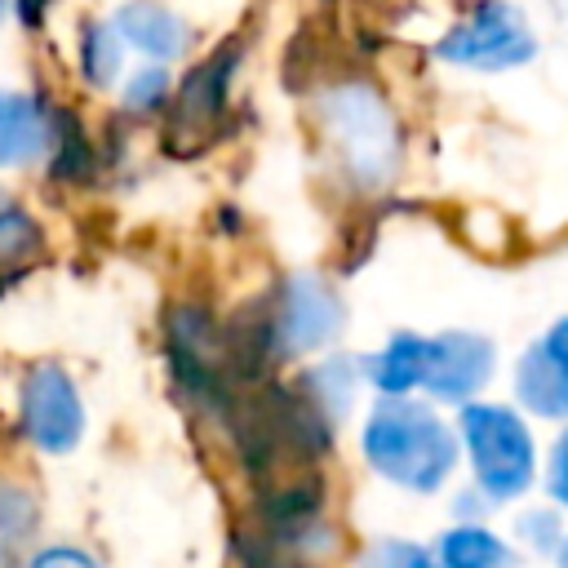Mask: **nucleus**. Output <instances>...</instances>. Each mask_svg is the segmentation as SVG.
<instances>
[{
  "instance_id": "f257e3e1",
  "label": "nucleus",
  "mask_w": 568,
  "mask_h": 568,
  "mask_svg": "<svg viewBox=\"0 0 568 568\" xmlns=\"http://www.w3.org/2000/svg\"><path fill=\"white\" fill-rule=\"evenodd\" d=\"M373 466L408 488H435L453 466L448 430L417 404H386L364 435Z\"/></svg>"
},
{
  "instance_id": "f03ea898",
  "label": "nucleus",
  "mask_w": 568,
  "mask_h": 568,
  "mask_svg": "<svg viewBox=\"0 0 568 568\" xmlns=\"http://www.w3.org/2000/svg\"><path fill=\"white\" fill-rule=\"evenodd\" d=\"M435 53L470 71H510L537 53V40L519 9H510L506 0H479L462 22L448 27Z\"/></svg>"
},
{
  "instance_id": "7ed1b4c3",
  "label": "nucleus",
  "mask_w": 568,
  "mask_h": 568,
  "mask_svg": "<svg viewBox=\"0 0 568 568\" xmlns=\"http://www.w3.org/2000/svg\"><path fill=\"white\" fill-rule=\"evenodd\" d=\"M324 120L364 182H382L395 169V120L368 84H342L324 98Z\"/></svg>"
},
{
  "instance_id": "20e7f679",
  "label": "nucleus",
  "mask_w": 568,
  "mask_h": 568,
  "mask_svg": "<svg viewBox=\"0 0 568 568\" xmlns=\"http://www.w3.org/2000/svg\"><path fill=\"white\" fill-rule=\"evenodd\" d=\"M479 484L493 497H510L532 479V444L528 430L506 408H466L462 417Z\"/></svg>"
},
{
  "instance_id": "39448f33",
  "label": "nucleus",
  "mask_w": 568,
  "mask_h": 568,
  "mask_svg": "<svg viewBox=\"0 0 568 568\" xmlns=\"http://www.w3.org/2000/svg\"><path fill=\"white\" fill-rule=\"evenodd\" d=\"M22 430L44 453H71L84 430V408L58 364H36L22 382Z\"/></svg>"
},
{
  "instance_id": "423d86ee",
  "label": "nucleus",
  "mask_w": 568,
  "mask_h": 568,
  "mask_svg": "<svg viewBox=\"0 0 568 568\" xmlns=\"http://www.w3.org/2000/svg\"><path fill=\"white\" fill-rule=\"evenodd\" d=\"M342 324V306L337 297L320 284V280H293L280 293V311H271V328H275V351H311L320 342H328Z\"/></svg>"
},
{
  "instance_id": "0eeeda50",
  "label": "nucleus",
  "mask_w": 568,
  "mask_h": 568,
  "mask_svg": "<svg viewBox=\"0 0 568 568\" xmlns=\"http://www.w3.org/2000/svg\"><path fill=\"white\" fill-rule=\"evenodd\" d=\"M111 27L120 31L124 44H133L151 62H173L191 44V27L173 9H164L155 0H129V4H120L115 18H111Z\"/></svg>"
},
{
  "instance_id": "6e6552de",
  "label": "nucleus",
  "mask_w": 568,
  "mask_h": 568,
  "mask_svg": "<svg viewBox=\"0 0 568 568\" xmlns=\"http://www.w3.org/2000/svg\"><path fill=\"white\" fill-rule=\"evenodd\" d=\"M53 142V120L40 98L0 89V169H22L40 160Z\"/></svg>"
},
{
  "instance_id": "1a4fd4ad",
  "label": "nucleus",
  "mask_w": 568,
  "mask_h": 568,
  "mask_svg": "<svg viewBox=\"0 0 568 568\" xmlns=\"http://www.w3.org/2000/svg\"><path fill=\"white\" fill-rule=\"evenodd\" d=\"M488 377V342L479 337H439L430 342V355H426V386L444 399H462L470 395L479 382Z\"/></svg>"
},
{
  "instance_id": "9d476101",
  "label": "nucleus",
  "mask_w": 568,
  "mask_h": 568,
  "mask_svg": "<svg viewBox=\"0 0 568 568\" xmlns=\"http://www.w3.org/2000/svg\"><path fill=\"white\" fill-rule=\"evenodd\" d=\"M519 399L546 417H564L568 413V373L537 346L524 355L519 364Z\"/></svg>"
},
{
  "instance_id": "9b49d317",
  "label": "nucleus",
  "mask_w": 568,
  "mask_h": 568,
  "mask_svg": "<svg viewBox=\"0 0 568 568\" xmlns=\"http://www.w3.org/2000/svg\"><path fill=\"white\" fill-rule=\"evenodd\" d=\"M124 67V40L111 22H84L80 27V71L93 89H111Z\"/></svg>"
},
{
  "instance_id": "f8f14e48",
  "label": "nucleus",
  "mask_w": 568,
  "mask_h": 568,
  "mask_svg": "<svg viewBox=\"0 0 568 568\" xmlns=\"http://www.w3.org/2000/svg\"><path fill=\"white\" fill-rule=\"evenodd\" d=\"M426 355H430V342L404 333V337H395V342L386 346V355H377V359L368 364V373H373V382H377L382 390L399 395V390H408V386H417V382L426 377Z\"/></svg>"
},
{
  "instance_id": "ddd939ff",
  "label": "nucleus",
  "mask_w": 568,
  "mask_h": 568,
  "mask_svg": "<svg viewBox=\"0 0 568 568\" xmlns=\"http://www.w3.org/2000/svg\"><path fill=\"white\" fill-rule=\"evenodd\" d=\"M36 497L9 479H0V568H9L18 559V550L31 541L36 532Z\"/></svg>"
},
{
  "instance_id": "4468645a",
  "label": "nucleus",
  "mask_w": 568,
  "mask_h": 568,
  "mask_svg": "<svg viewBox=\"0 0 568 568\" xmlns=\"http://www.w3.org/2000/svg\"><path fill=\"white\" fill-rule=\"evenodd\" d=\"M444 564L448 568H506V550L484 528H457L444 537Z\"/></svg>"
},
{
  "instance_id": "2eb2a0df",
  "label": "nucleus",
  "mask_w": 568,
  "mask_h": 568,
  "mask_svg": "<svg viewBox=\"0 0 568 568\" xmlns=\"http://www.w3.org/2000/svg\"><path fill=\"white\" fill-rule=\"evenodd\" d=\"M40 244L36 222L27 217V209H18L13 200L0 195V262H18L22 253H31Z\"/></svg>"
},
{
  "instance_id": "dca6fc26",
  "label": "nucleus",
  "mask_w": 568,
  "mask_h": 568,
  "mask_svg": "<svg viewBox=\"0 0 568 568\" xmlns=\"http://www.w3.org/2000/svg\"><path fill=\"white\" fill-rule=\"evenodd\" d=\"M169 102V71L155 62V67H142L124 80V106L129 111H155Z\"/></svg>"
},
{
  "instance_id": "f3484780",
  "label": "nucleus",
  "mask_w": 568,
  "mask_h": 568,
  "mask_svg": "<svg viewBox=\"0 0 568 568\" xmlns=\"http://www.w3.org/2000/svg\"><path fill=\"white\" fill-rule=\"evenodd\" d=\"M373 568H435V564H430L417 546H399V541H395V546H382V550H377V564H373Z\"/></svg>"
},
{
  "instance_id": "a211bd4d",
  "label": "nucleus",
  "mask_w": 568,
  "mask_h": 568,
  "mask_svg": "<svg viewBox=\"0 0 568 568\" xmlns=\"http://www.w3.org/2000/svg\"><path fill=\"white\" fill-rule=\"evenodd\" d=\"M31 568H98V564L71 546H58V550H44L40 559H31Z\"/></svg>"
},
{
  "instance_id": "6ab92c4d",
  "label": "nucleus",
  "mask_w": 568,
  "mask_h": 568,
  "mask_svg": "<svg viewBox=\"0 0 568 568\" xmlns=\"http://www.w3.org/2000/svg\"><path fill=\"white\" fill-rule=\"evenodd\" d=\"M550 493L568 506V435L559 439V448H555V470H550Z\"/></svg>"
},
{
  "instance_id": "aec40b11",
  "label": "nucleus",
  "mask_w": 568,
  "mask_h": 568,
  "mask_svg": "<svg viewBox=\"0 0 568 568\" xmlns=\"http://www.w3.org/2000/svg\"><path fill=\"white\" fill-rule=\"evenodd\" d=\"M541 351H546V355H550V359H555V364L568 373V320H564V324H559V328L546 337V346H541Z\"/></svg>"
},
{
  "instance_id": "412c9836",
  "label": "nucleus",
  "mask_w": 568,
  "mask_h": 568,
  "mask_svg": "<svg viewBox=\"0 0 568 568\" xmlns=\"http://www.w3.org/2000/svg\"><path fill=\"white\" fill-rule=\"evenodd\" d=\"M18 4V13H22V22H40V13L49 9V0H13Z\"/></svg>"
},
{
  "instance_id": "4be33fe9",
  "label": "nucleus",
  "mask_w": 568,
  "mask_h": 568,
  "mask_svg": "<svg viewBox=\"0 0 568 568\" xmlns=\"http://www.w3.org/2000/svg\"><path fill=\"white\" fill-rule=\"evenodd\" d=\"M4 18H9V0H0V22H4Z\"/></svg>"
},
{
  "instance_id": "5701e85b",
  "label": "nucleus",
  "mask_w": 568,
  "mask_h": 568,
  "mask_svg": "<svg viewBox=\"0 0 568 568\" xmlns=\"http://www.w3.org/2000/svg\"><path fill=\"white\" fill-rule=\"evenodd\" d=\"M564 568H568V546H564Z\"/></svg>"
}]
</instances>
